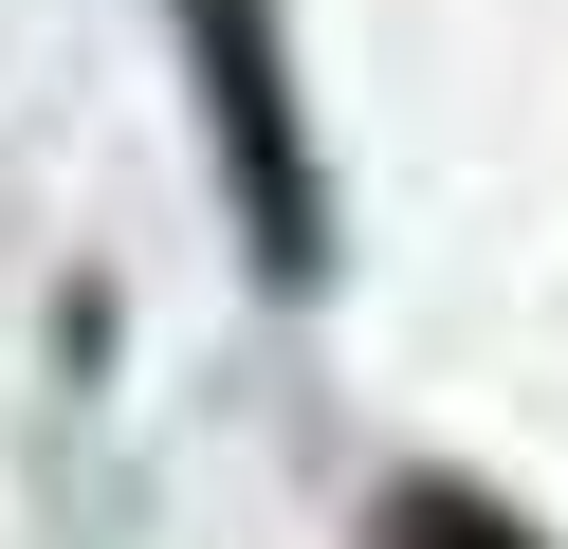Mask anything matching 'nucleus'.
<instances>
[{"mask_svg":"<svg viewBox=\"0 0 568 549\" xmlns=\"http://www.w3.org/2000/svg\"><path fill=\"white\" fill-rule=\"evenodd\" d=\"M184 37H202V92H221V165H239V220H257V275H331V202H312V146H294L275 19L257 0H184Z\"/></svg>","mask_w":568,"mask_h":549,"instance_id":"1","label":"nucleus"},{"mask_svg":"<svg viewBox=\"0 0 568 549\" xmlns=\"http://www.w3.org/2000/svg\"><path fill=\"white\" fill-rule=\"evenodd\" d=\"M385 549H531V531H514V512H477V495H404V531H385Z\"/></svg>","mask_w":568,"mask_h":549,"instance_id":"2","label":"nucleus"}]
</instances>
